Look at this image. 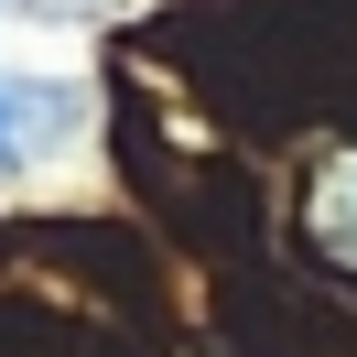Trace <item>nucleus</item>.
Listing matches in <instances>:
<instances>
[{"instance_id":"1","label":"nucleus","mask_w":357,"mask_h":357,"mask_svg":"<svg viewBox=\"0 0 357 357\" xmlns=\"http://www.w3.org/2000/svg\"><path fill=\"white\" fill-rule=\"evenodd\" d=\"M303 238H314V260H335L357 282V141L314 162V184H303Z\"/></svg>"},{"instance_id":"2","label":"nucleus","mask_w":357,"mask_h":357,"mask_svg":"<svg viewBox=\"0 0 357 357\" xmlns=\"http://www.w3.org/2000/svg\"><path fill=\"white\" fill-rule=\"evenodd\" d=\"M54 130H66V98H54V87H33V76H0V184L22 174V162L44 152Z\"/></svg>"}]
</instances>
